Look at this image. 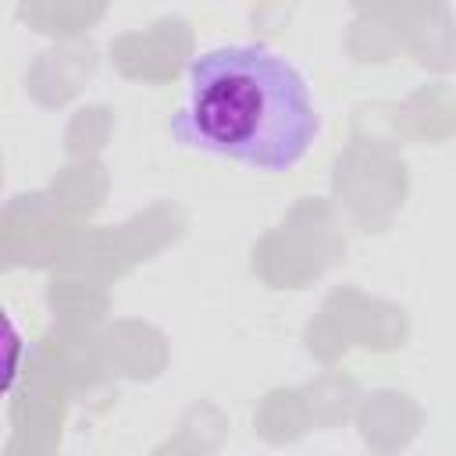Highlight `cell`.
<instances>
[{
	"label": "cell",
	"mask_w": 456,
	"mask_h": 456,
	"mask_svg": "<svg viewBox=\"0 0 456 456\" xmlns=\"http://www.w3.org/2000/svg\"><path fill=\"white\" fill-rule=\"evenodd\" d=\"M182 150L253 171H292L321 132L306 75L264 43H228L185 71V96L167 121Z\"/></svg>",
	"instance_id": "6da1fadb"
}]
</instances>
